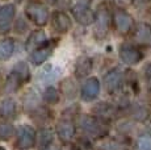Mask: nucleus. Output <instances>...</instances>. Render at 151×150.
<instances>
[{
  "instance_id": "22",
  "label": "nucleus",
  "mask_w": 151,
  "mask_h": 150,
  "mask_svg": "<svg viewBox=\"0 0 151 150\" xmlns=\"http://www.w3.org/2000/svg\"><path fill=\"white\" fill-rule=\"evenodd\" d=\"M37 142H38L41 149L49 148L50 144L53 142V133H51L49 129H42V131H40L38 136H37Z\"/></svg>"
},
{
  "instance_id": "27",
  "label": "nucleus",
  "mask_w": 151,
  "mask_h": 150,
  "mask_svg": "<svg viewBox=\"0 0 151 150\" xmlns=\"http://www.w3.org/2000/svg\"><path fill=\"white\" fill-rule=\"evenodd\" d=\"M53 3L57 7H62V8H67L71 5V0H53Z\"/></svg>"
},
{
  "instance_id": "4",
  "label": "nucleus",
  "mask_w": 151,
  "mask_h": 150,
  "mask_svg": "<svg viewBox=\"0 0 151 150\" xmlns=\"http://www.w3.org/2000/svg\"><path fill=\"white\" fill-rule=\"evenodd\" d=\"M112 27L120 36H127L135 28V21L133 16L124 8H116L112 16Z\"/></svg>"
},
{
  "instance_id": "10",
  "label": "nucleus",
  "mask_w": 151,
  "mask_h": 150,
  "mask_svg": "<svg viewBox=\"0 0 151 150\" xmlns=\"http://www.w3.org/2000/svg\"><path fill=\"white\" fill-rule=\"evenodd\" d=\"M118 57L125 65L127 66H135L143 59V53L137 46L133 45H121L118 50Z\"/></svg>"
},
{
  "instance_id": "1",
  "label": "nucleus",
  "mask_w": 151,
  "mask_h": 150,
  "mask_svg": "<svg viewBox=\"0 0 151 150\" xmlns=\"http://www.w3.org/2000/svg\"><path fill=\"white\" fill-rule=\"evenodd\" d=\"M79 125L84 133L92 138H103L104 136L108 134L109 131V125L106 121L89 115H84L80 117Z\"/></svg>"
},
{
  "instance_id": "19",
  "label": "nucleus",
  "mask_w": 151,
  "mask_h": 150,
  "mask_svg": "<svg viewBox=\"0 0 151 150\" xmlns=\"http://www.w3.org/2000/svg\"><path fill=\"white\" fill-rule=\"evenodd\" d=\"M134 40H137L139 44L150 45L151 44V25L143 22L139 27H137L135 33H134Z\"/></svg>"
},
{
  "instance_id": "23",
  "label": "nucleus",
  "mask_w": 151,
  "mask_h": 150,
  "mask_svg": "<svg viewBox=\"0 0 151 150\" xmlns=\"http://www.w3.org/2000/svg\"><path fill=\"white\" fill-rule=\"evenodd\" d=\"M43 100L47 104H57L59 102V92L55 87H47L43 91Z\"/></svg>"
},
{
  "instance_id": "6",
  "label": "nucleus",
  "mask_w": 151,
  "mask_h": 150,
  "mask_svg": "<svg viewBox=\"0 0 151 150\" xmlns=\"http://www.w3.org/2000/svg\"><path fill=\"white\" fill-rule=\"evenodd\" d=\"M25 15L37 27H43L47 24L49 9L40 3H30L25 7Z\"/></svg>"
},
{
  "instance_id": "25",
  "label": "nucleus",
  "mask_w": 151,
  "mask_h": 150,
  "mask_svg": "<svg viewBox=\"0 0 151 150\" xmlns=\"http://www.w3.org/2000/svg\"><path fill=\"white\" fill-rule=\"evenodd\" d=\"M139 150H151V136H142L138 140Z\"/></svg>"
},
{
  "instance_id": "30",
  "label": "nucleus",
  "mask_w": 151,
  "mask_h": 150,
  "mask_svg": "<svg viewBox=\"0 0 151 150\" xmlns=\"http://www.w3.org/2000/svg\"><path fill=\"white\" fill-rule=\"evenodd\" d=\"M0 150H5V149L4 148H0Z\"/></svg>"
},
{
  "instance_id": "21",
  "label": "nucleus",
  "mask_w": 151,
  "mask_h": 150,
  "mask_svg": "<svg viewBox=\"0 0 151 150\" xmlns=\"http://www.w3.org/2000/svg\"><path fill=\"white\" fill-rule=\"evenodd\" d=\"M60 91L63 92L66 97L68 99H74L78 94V87H76V83L71 79V78H67V79L62 80L60 82Z\"/></svg>"
},
{
  "instance_id": "18",
  "label": "nucleus",
  "mask_w": 151,
  "mask_h": 150,
  "mask_svg": "<svg viewBox=\"0 0 151 150\" xmlns=\"http://www.w3.org/2000/svg\"><path fill=\"white\" fill-rule=\"evenodd\" d=\"M45 41H46V34H45V32H43L42 29L32 32V34L28 37V40H27V44H25L27 50L32 53V51L36 50L38 46H41Z\"/></svg>"
},
{
  "instance_id": "3",
  "label": "nucleus",
  "mask_w": 151,
  "mask_h": 150,
  "mask_svg": "<svg viewBox=\"0 0 151 150\" xmlns=\"http://www.w3.org/2000/svg\"><path fill=\"white\" fill-rule=\"evenodd\" d=\"M112 16L108 4H101L99 9L95 12V28L93 34L97 40H104L109 33V29L112 27Z\"/></svg>"
},
{
  "instance_id": "12",
  "label": "nucleus",
  "mask_w": 151,
  "mask_h": 150,
  "mask_svg": "<svg viewBox=\"0 0 151 150\" xmlns=\"http://www.w3.org/2000/svg\"><path fill=\"white\" fill-rule=\"evenodd\" d=\"M75 132H76V128H75V124H74V121H72V119L63 117L60 121H58L57 134L62 142H65V144L71 142V140L75 136Z\"/></svg>"
},
{
  "instance_id": "15",
  "label": "nucleus",
  "mask_w": 151,
  "mask_h": 150,
  "mask_svg": "<svg viewBox=\"0 0 151 150\" xmlns=\"http://www.w3.org/2000/svg\"><path fill=\"white\" fill-rule=\"evenodd\" d=\"M92 111H93V116L106 121V123L113 120V117H116V115H117V108L109 103H100V104L95 105Z\"/></svg>"
},
{
  "instance_id": "17",
  "label": "nucleus",
  "mask_w": 151,
  "mask_h": 150,
  "mask_svg": "<svg viewBox=\"0 0 151 150\" xmlns=\"http://www.w3.org/2000/svg\"><path fill=\"white\" fill-rule=\"evenodd\" d=\"M17 115V105L13 99L8 97L0 103V119L9 121L13 120Z\"/></svg>"
},
{
  "instance_id": "16",
  "label": "nucleus",
  "mask_w": 151,
  "mask_h": 150,
  "mask_svg": "<svg viewBox=\"0 0 151 150\" xmlns=\"http://www.w3.org/2000/svg\"><path fill=\"white\" fill-rule=\"evenodd\" d=\"M92 67H93V62L89 57H79L76 63H75V76L79 78V79L88 76L89 73L92 71Z\"/></svg>"
},
{
  "instance_id": "11",
  "label": "nucleus",
  "mask_w": 151,
  "mask_h": 150,
  "mask_svg": "<svg viewBox=\"0 0 151 150\" xmlns=\"http://www.w3.org/2000/svg\"><path fill=\"white\" fill-rule=\"evenodd\" d=\"M101 90V84L100 80L97 78H88V79L84 82V84L82 86V90H80V96H82L83 102H93L95 99L99 96Z\"/></svg>"
},
{
  "instance_id": "24",
  "label": "nucleus",
  "mask_w": 151,
  "mask_h": 150,
  "mask_svg": "<svg viewBox=\"0 0 151 150\" xmlns=\"http://www.w3.org/2000/svg\"><path fill=\"white\" fill-rule=\"evenodd\" d=\"M14 134V128L8 123H1L0 124V140L1 141H8L12 138Z\"/></svg>"
},
{
  "instance_id": "28",
  "label": "nucleus",
  "mask_w": 151,
  "mask_h": 150,
  "mask_svg": "<svg viewBox=\"0 0 151 150\" xmlns=\"http://www.w3.org/2000/svg\"><path fill=\"white\" fill-rule=\"evenodd\" d=\"M133 1H134V0H117V3L121 5V7H126V5L133 4Z\"/></svg>"
},
{
  "instance_id": "26",
  "label": "nucleus",
  "mask_w": 151,
  "mask_h": 150,
  "mask_svg": "<svg viewBox=\"0 0 151 150\" xmlns=\"http://www.w3.org/2000/svg\"><path fill=\"white\" fill-rule=\"evenodd\" d=\"M143 76H145V82L146 84L151 88V62H149L143 69Z\"/></svg>"
},
{
  "instance_id": "29",
  "label": "nucleus",
  "mask_w": 151,
  "mask_h": 150,
  "mask_svg": "<svg viewBox=\"0 0 151 150\" xmlns=\"http://www.w3.org/2000/svg\"><path fill=\"white\" fill-rule=\"evenodd\" d=\"M1 84H3V80H1V75H0V88H1Z\"/></svg>"
},
{
  "instance_id": "7",
  "label": "nucleus",
  "mask_w": 151,
  "mask_h": 150,
  "mask_svg": "<svg viewBox=\"0 0 151 150\" xmlns=\"http://www.w3.org/2000/svg\"><path fill=\"white\" fill-rule=\"evenodd\" d=\"M36 131L30 125H21L17 129V140L14 146L20 150L32 149L36 145Z\"/></svg>"
},
{
  "instance_id": "9",
  "label": "nucleus",
  "mask_w": 151,
  "mask_h": 150,
  "mask_svg": "<svg viewBox=\"0 0 151 150\" xmlns=\"http://www.w3.org/2000/svg\"><path fill=\"white\" fill-rule=\"evenodd\" d=\"M125 86V74L120 70H110L104 76V87L108 94H117Z\"/></svg>"
},
{
  "instance_id": "13",
  "label": "nucleus",
  "mask_w": 151,
  "mask_h": 150,
  "mask_svg": "<svg viewBox=\"0 0 151 150\" xmlns=\"http://www.w3.org/2000/svg\"><path fill=\"white\" fill-rule=\"evenodd\" d=\"M51 25H53V29L57 33L65 34L71 29L72 21L70 19V16L63 12V11H55L51 15Z\"/></svg>"
},
{
  "instance_id": "14",
  "label": "nucleus",
  "mask_w": 151,
  "mask_h": 150,
  "mask_svg": "<svg viewBox=\"0 0 151 150\" xmlns=\"http://www.w3.org/2000/svg\"><path fill=\"white\" fill-rule=\"evenodd\" d=\"M14 15H16V9L13 4H7L0 9V32L1 33L9 30Z\"/></svg>"
},
{
  "instance_id": "8",
  "label": "nucleus",
  "mask_w": 151,
  "mask_h": 150,
  "mask_svg": "<svg viewBox=\"0 0 151 150\" xmlns=\"http://www.w3.org/2000/svg\"><path fill=\"white\" fill-rule=\"evenodd\" d=\"M57 44H58V40H46L41 46H38L36 50H33L30 53V57H29L30 62L36 66H40L43 62H46L49 57L53 54Z\"/></svg>"
},
{
  "instance_id": "5",
  "label": "nucleus",
  "mask_w": 151,
  "mask_h": 150,
  "mask_svg": "<svg viewBox=\"0 0 151 150\" xmlns=\"http://www.w3.org/2000/svg\"><path fill=\"white\" fill-rule=\"evenodd\" d=\"M72 16L79 24L91 25L95 21V12L89 7V0H78V3L71 8Z\"/></svg>"
},
{
  "instance_id": "2",
  "label": "nucleus",
  "mask_w": 151,
  "mask_h": 150,
  "mask_svg": "<svg viewBox=\"0 0 151 150\" xmlns=\"http://www.w3.org/2000/svg\"><path fill=\"white\" fill-rule=\"evenodd\" d=\"M30 80V71L25 62H19L14 65L13 70L8 75L7 80H5V91L7 92H14L21 87L24 83Z\"/></svg>"
},
{
  "instance_id": "20",
  "label": "nucleus",
  "mask_w": 151,
  "mask_h": 150,
  "mask_svg": "<svg viewBox=\"0 0 151 150\" xmlns=\"http://www.w3.org/2000/svg\"><path fill=\"white\" fill-rule=\"evenodd\" d=\"M14 51V42L11 38L0 41V61H7L12 57Z\"/></svg>"
}]
</instances>
